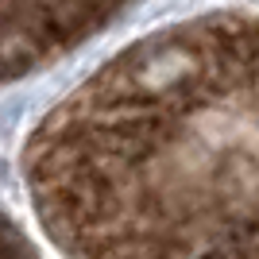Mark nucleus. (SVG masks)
Masks as SVG:
<instances>
[{
	"mask_svg": "<svg viewBox=\"0 0 259 259\" xmlns=\"http://www.w3.org/2000/svg\"><path fill=\"white\" fill-rule=\"evenodd\" d=\"M132 4L136 0H0V85L77 51Z\"/></svg>",
	"mask_w": 259,
	"mask_h": 259,
	"instance_id": "obj_1",
	"label": "nucleus"
},
{
	"mask_svg": "<svg viewBox=\"0 0 259 259\" xmlns=\"http://www.w3.org/2000/svg\"><path fill=\"white\" fill-rule=\"evenodd\" d=\"M0 259H39L31 244L23 240V232L12 225L8 217H0Z\"/></svg>",
	"mask_w": 259,
	"mask_h": 259,
	"instance_id": "obj_2",
	"label": "nucleus"
}]
</instances>
